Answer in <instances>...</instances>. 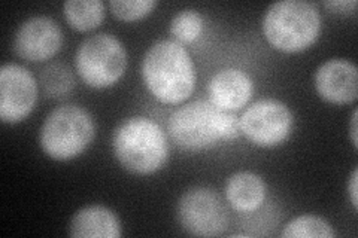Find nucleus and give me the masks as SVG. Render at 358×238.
<instances>
[{"label":"nucleus","instance_id":"16","mask_svg":"<svg viewBox=\"0 0 358 238\" xmlns=\"http://www.w3.org/2000/svg\"><path fill=\"white\" fill-rule=\"evenodd\" d=\"M334 235L331 225L315 214H301V216L291 219L281 232V237L287 238H333Z\"/></svg>","mask_w":358,"mask_h":238},{"label":"nucleus","instance_id":"9","mask_svg":"<svg viewBox=\"0 0 358 238\" xmlns=\"http://www.w3.org/2000/svg\"><path fill=\"white\" fill-rule=\"evenodd\" d=\"M38 101V84L20 64L6 63L0 69V119L18 124L33 112Z\"/></svg>","mask_w":358,"mask_h":238},{"label":"nucleus","instance_id":"20","mask_svg":"<svg viewBox=\"0 0 358 238\" xmlns=\"http://www.w3.org/2000/svg\"><path fill=\"white\" fill-rule=\"evenodd\" d=\"M324 6L336 14H350L355 10L357 2L355 0H330V2H324Z\"/></svg>","mask_w":358,"mask_h":238},{"label":"nucleus","instance_id":"2","mask_svg":"<svg viewBox=\"0 0 358 238\" xmlns=\"http://www.w3.org/2000/svg\"><path fill=\"white\" fill-rule=\"evenodd\" d=\"M172 140L187 151H201L241 133L234 112L221 110L209 100H196L176 109L167 124Z\"/></svg>","mask_w":358,"mask_h":238},{"label":"nucleus","instance_id":"19","mask_svg":"<svg viewBox=\"0 0 358 238\" xmlns=\"http://www.w3.org/2000/svg\"><path fill=\"white\" fill-rule=\"evenodd\" d=\"M157 5L155 0H110L109 9L118 20L133 22L150 15Z\"/></svg>","mask_w":358,"mask_h":238},{"label":"nucleus","instance_id":"1","mask_svg":"<svg viewBox=\"0 0 358 238\" xmlns=\"http://www.w3.org/2000/svg\"><path fill=\"white\" fill-rule=\"evenodd\" d=\"M148 91L164 105H179L194 93L196 67L181 43L162 39L151 45L142 60Z\"/></svg>","mask_w":358,"mask_h":238},{"label":"nucleus","instance_id":"7","mask_svg":"<svg viewBox=\"0 0 358 238\" xmlns=\"http://www.w3.org/2000/svg\"><path fill=\"white\" fill-rule=\"evenodd\" d=\"M176 218L181 228L194 237H220L229 226L226 202L217 191L194 186L178 200Z\"/></svg>","mask_w":358,"mask_h":238},{"label":"nucleus","instance_id":"14","mask_svg":"<svg viewBox=\"0 0 358 238\" xmlns=\"http://www.w3.org/2000/svg\"><path fill=\"white\" fill-rule=\"evenodd\" d=\"M267 186L262 176L239 172L230 176L226 184V198L230 206L241 213H251L263 206Z\"/></svg>","mask_w":358,"mask_h":238},{"label":"nucleus","instance_id":"3","mask_svg":"<svg viewBox=\"0 0 358 238\" xmlns=\"http://www.w3.org/2000/svg\"><path fill=\"white\" fill-rule=\"evenodd\" d=\"M112 149L122 168L136 176L157 173L169 158L164 131L159 124L145 117L122 121L112 135Z\"/></svg>","mask_w":358,"mask_h":238},{"label":"nucleus","instance_id":"6","mask_svg":"<svg viewBox=\"0 0 358 238\" xmlns=\"http://www.w3.org/2000/svg\"><path fill=\"white\" fill-rule=\"evenodd\" d=\"M75 66L88 87L102 89L117 84L127 67L124 45L108 33L87 38L76 51Z\"/></svg>","mask_w":358,"mask_h":238},{"label":"nucleus","instance_id":"15","mask_svg":"<svg viewBox=\"0 0 358 238\" xmlns=\"http://www.w3.org/2000/svg\"><path fill=\"white\" fill-rule=\"evenodd\" d=\"M69 26L78 31H90L102 24L105 3L102 0H67L63 5Z\"/></svg>","mask_w":358,"mask_h":238},{"label":"nucleus","instance_id":"22","mask_svg":"<svg viewBox=\"0 0 358 238\" xmlns=\"http://www.w3.org/2000/svg\"><path fill=\"white\" fill-rule=\"evenodd\" d=\"M357 110L352 112V118H351V126H350V135H351V142L354 144V147L357 149L358 147V139H357Z\"/></svg>","mask_w":358,"mask_h":238},{"label":"nucleus","instance_id":"4","mask_svg":"<svg viewBox=\"0 0 358 238\" xmlns=\"http://www.w3.org/2000/svg\"><path fill=\"white\" fill-rule=\"evenodd\" d=\"M321 17L317 6L303 0H282L267 8L263 33L278 51L301 52L317 42Z\"/></svg>","mask_w":358,"mask_h":238},{"label":"nucleus","instance_id":"12","mask_svg":"<svg viewBox=\"0 0 358 238\" xmlns=\"http://www.w3.org/2000/svg\"><path fill=\"white\" fill-rule=\"evenodd\" d=\"M209 101L226 112L242 109L254 94L252 79L239 69H224L212 76L208 85Z\"/></svg>","mask_w":358,"mask_h":238},{"label":"nucleus","instance_id":"13","mask_svg":"<svg viewBox=\"0 0 358 238\" xmlns=\"http://www.w3.org/2000/svg\"><path fill=\"white\" fill-rule=\"evenodd\" d=\"M69 235L75 238H120L121 222L105 206H87L78 210L69 223Z\"/></svg>","mask_w":358,"mask_h":238},{"label":"nucleus","instance_id":"18","mask_svg":"<svg viewBox=\"0 0 358 238\" xmlns=\"http://www.w3.org/2000/svg\"><path fill=\"white\" fill-rule=\"evenodd\" d=\"M203 30V18L196 9H182L171 21V35L179 43H192Z\"/></svg>","mask_w":358,"mask_h":238},{"label":"nucleus","instance_id":"10","mask_svg":"<svg viewBox=\"0 0 358 238\" xmlns=\"http://www.w3.org/2000/svg\"><path fill=\"white\" fill-rule=\"evenodd\" d=\"M63 47V31L59 22L45 15L26 20L14 38V51L27 61L50 60Z\"/></svg>","mask_w":358,"mask_h":238},{"label":"nucleus","instance_id":"5","mask_svg":"<svg viewBox=\"0 0 358 238\" xmlns=\"http://www.w3.org/2000/svg\"><path fill=\"white\" fill-rule=\"evenodd\" d=\"M96 134L93 117L78 105L55 107L45 118L39 143L45 155L55 161H69L92 144Z\"/></svg>","mask_w":358,"mask_h":238},{"label":"nucleus","instance_id":"8","mask_svg":"<svg viewBox=\"0 0 358 238\" xmlns=\"http://www.w3.org/2000/svg\"><path fill=\"white\" fill-rule=\"evenodd\" d=\"M241 133L251 143L260 147L282 144L294 126V117L289 107L275 98L255 101L239 118Z\"/></svg>","mask_w":358,"mask_h":238},{"label":"nucleus","instance_id":"17","mask_svg":"<svg viewBox=\"0 0 358 238\" xmlns=\"http://www.w3.org/2000/svg\"><path fill=\"white\" fill-rule=\"evenodd\" d=\"M43 91L50 97H66L75 87V79L69 67L62 63H52L45 67L41 75Z\"/></svg>","mask_w":358,"mask_h":238},{"label":"nucleus","instance_id":"11","mask_svg":"<svg viewBox=\"0 0 358 238\" xmlns=\"http://www.w3.org/2000/svg\"><path fill=\"white\" fill-rule=\"evenodd\" d=\"M315 88L321 98L333 105H350L358 97L357 66L345 59H331L315 72Z\"/></svg>","mask_w":358,"mask_h":238},{"label":"nucleus","instance_id":"21","mask_svg":"<svg viewBox=\"0 0 358 238\" xmlns=\"http://www.w3.org/2000/svg\"><path fill=\"white\" fill-rule=\"evenodd\" d=\"M357 182H358V170L355 168L352 174H351V179H350V184H348V192H350V200H351V204L352 207L357 210L358 209V198H357V192H358V186H357Z\"/></svg>","mask_w":358,"mask_h":238}]
</instances>
